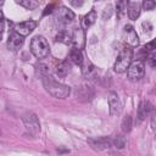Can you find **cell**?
<instances>
[{
    "mask_svg": "<svg viewBox=\"0 0 156 156\" xmlns=\"http://www.w3.org/2000/svg\"><path fill=\"white\" fill-rule=\"evenodd\" d=\"M151 105L147 102V101H143L140 102L139 105V108H138V121L141 122L143 119H145V117L149 115V112L151 111Z\"/></svg>",
    "mask_w": 156,
    "mask_h": 156,
    "instance_id": "7c38bea8",
    "label": "cell"
},
{
    "mask_svg": "<svg viewBox=\"0 0 156 156\" xmlns=\"http://www.w3.org/2000/svg\"><path fill=\"white\" fill-rule=\"evenodd\" d=\"M4 4V0H0V5H2Z\"/></svg>",
    "mask_w": 156,
    "mask_h": 156,
    "instance_id": "83f0119b",
    "label": "cell"
},
{
    "mask_svg": "<svg viewBox=\"0 0 156 156\" xmlns=\"http://www.w3.org/2000/svg\"><path fill=\"white\" fill-rule=\"evenodd\" d=\"M51 9H52V5H51V6H48V7H46V11H45V13H48V12H51Z\"/></svg>",
    "mask_w": 156,
    "mask_h": 156,
    "instance_id": "484cf974",
    "label": "cell"
},
{
    "mask_svg": "<svg viewBox=\"0 0 156 156\" xmlns=\"http://www.w3.org/2000/svg\"><path fill=\"white\" fill-rule=\"evenodd\" d=\"M16 2L27 10H34L38 7V0H16Z\"/></svg>",
    "mask_w": 156,
    "mask_h": 156,
    "instance_id": "e0dca14e",
    "label": "cell"
},
{
    "mask_svg": "<svg viewBox=\"0 0 156 156\" xmlns=\"http://www.w3.org/2000/svg\"><path fill=\"white\" fill-rule=\"evenodd\" d=\"M37 23L34 21H24V22H21V23H17L15 26V32L21 34L22 37H26L28 35L29 33L33 32V29L35 28Z\"/></svg>",
    "mask_w": 156,
    "mask_h": 156,
    "instance_id": "8992f818",
    "label": "cell"
},
{
    "mask_svg": "<svg viewBox=\"0 0 156 156\" xmlns=\"http://www.w3.org/2000/svg\"><path fill=\"white\" fill-rule=\"evenodd\" d=\"M140 15V6L136 2H132L128 6V17L130 20H136Z\"/></svg>",
    "mask_w": 156,
    "mask_h": 156,
    "instance_id": "2e32d148",
    "label": "cell"
},
{
    "mask_svg": "<svg viewBox=\"0 0 156 156\" xmlns=\"http://www.w3.org/2000/svg\"><path fill=\"white\" fill-rule=\"evenodd\" d=\"M121 127H122V130H123L124 133L130 132V129H132V117H130L129 115H127V116L122 119Z\"/></svg>",
    "mask_w": 156,
    "mask_h": 156,
    "instance_id": "ac0fdd59",
    "label": "cell"
},
{
    "mask_svg": "<svg viewBox=\"0 0 156 156\" xmlns=\"http://www.w3.org/2000/svg\"><path fill=\"white\" fill-rule=\"evenodd\" d=\"M123 33H124V37H126V40H127V43H128V44H130V45H133V46L138 45V43H139L138 34H136L135 29H134L132 26L127 24V26L124 27Z\"/></svg>",
    "mask_w": 156,
    "mask_h": 156,
    "instance_id": "8fae6325",
    "label": "cell"
},
{
    "mask_svg": "<svg viewBox=\"0 0 156 156\" xmlns=\"http://www.w3.org/2000/svg\"><path fill=\"white\" fill-rule=\"evenodd\" d=\"M2 30H4V21L0 22V33H2Z\"/></svg>",
    "mask_w": 156,
    "mask_h": 156,
    "instance_id": "d4e9b609",
    "label": "cell"
},
{
    "mask_svg": "<svg viewBox=\"0 0 156 156\" xmlns=\"http://www.w3.org/2000/svg\"><path fill=\"white\" fill-rule=\"evenodd\" d=\"M69 69H71V67H69L68 62H67V61H62V62H60V63L56 66V74H57L58 77L63 78V77H66V76L68 74Z\"/></svg>",
    "mask_w": 156,
    "mask_h": 156,
    "instance_id": "9a60e30c",
    "label": "cell"
},
{
    "mask_svg": "<svg viewBox=\"0 0 156 156\" xmlns=\"http://www.w3.org/2000/svg\"><path fill=\"white\" fill-rule=\"evenodd\" d=\"M113 144H115L116 147L123 149V147L126 146V139H124V136H123V135H117V136L115 138V140H113Z\"/></svg>",
    "mask_w": 156,
    "mask_h": 156,
    "instance_id": "44dd1931",
    "label": "cell"
},
{
    "mask_svg": "<svg viewBox=\"0 0 156 156\" xmlns=\"http://www.w3.org/2000/svg\"><path fill=\"white\" fill-rule=\"evenodd\" d=\"M43 85L45 88V90L52 95L54 98L57 99H65L71 93V88L68 85H65L62 83H58L57 80H55L54 78H51L50 76H45L41 78Z\"/></svg>",
    "mask_w": 156,
    "mask_h": 156,
    "instance_id": "6da1fadb",
    "label": "cell"
},
{
    "mask_svg": "<svg viewBox=\"0 0 156 156\" xmlns=\"http://www.w3.org/2000/svg\"><path fill=\"white\" fill-rule=\"evenodd\" d=\"M128 2H129V0H117L116 10H117V13H118L119 16H122V15H123V12L127 10Z\"/></svg>",
    "mask_w": 156,
    "mask_h": 156,
    "instance_id": "d6986e66",
    "label": "cell"
},
{
    "mask_svg": "<svg viewBox=\"0 0 156 156\" xmlns=\"http://www.w3.org/2000/svg\"><path fill=\"white\" fill-rule=\"evenodd\" d=\"M130 61H132V50L130 49H124L119 54V56L117 57V61L115 63V71L117 73L126 72L128 66L130 65Z\"/></svg>",
    "mask_w": 156,
    "mask_h": 156,
    "instance_id": "277c9868",
    "label": "cell"
},
{
    "mask_svg": "<svg viewBox=\"0 0 156 156\" xmlns=\"http://www.w3.org/2000/svg\"><path fill=\"white\" fill-rule=\"evenodd\" d=\"M23 43H24L23 37H22L21 34H18V33L13 32V33H11L10 37H9L7 48H9L10 50H12V51H16V50H18V49L23 45Z\"/></svg>",
    "mask_w": 156,
    "mask_h": 156,
    "instance_id": "9c48e42d",
    "label": "cell"
},
{
    "mask_svg": "<svg viewBox=\"0 0 156 156\" xmlns=\"http://www.w3.org/2000/svg\"><path fill=\"white\" fill-rule=\"evenodd\" d=\"M143 7L146 11H151L155 9V0H143Z\"/></svg>",
    "mask_w": 156,
    "mask_h": 156,
    "instance_id": "7402d4cb",
    "label": "cell"
},
{
    "mask_svg": "<svg viewBox=\"0 0 156 156\" xmlns=\"http://www.w3.org/2000/svg\"><path fill=\"white\" fill-rule=\"evenodd\" d=\"M127 74H128V78L130 80H139L140 78H143L144 76V72H145V66H144V62L143 60H136L134 62H132L128 68H127Z\"/></svg>",
    "mask_w": 156,
    "mask_h": 156,
    "instance_id": "5b68a950",
    "label": "cell"
},
{
    "mask_svg": "<svg viewBox=\"0 0 156 156\" xmlns=\"http://www.w3.org/2000/svg\"><path fill=\"white\" fill-rule=\"evenodd\" d=\"M1 38H2V35H1V33H0V41H1Z\"/></svg>",
    "mask_w": 156,
    "mask_h": 156,
    "instance_id": "f1b7e54d",
    "label": "cell"
},
{
    "mask_svg": "<svg viewBox=\"0 0 156 156\" xmlns=\"http://www.w3.org/2000/svg\"><path fill=\"white\" fill-rule=\"evenodd\" d=\"M149 62H150L151 67H155V55L150 56V58H149Z\"/></svg>",
    "mask_w": 156,
    "mask_h": 156,
    "instance_id": "cb8c5ba5",
    "label": "cell"
},
{
    "mask_svg": "<svg viewBox=\"0 0 156 156\" xmlns=\"http://www.w3.org/2000/svg\"><path fill=\"white\" fill-rule=\"evenodd\" d=\"M96 1H99V0H96Z\"/></svg>",
    "mask_w": 156,
    "mask_h": 156,
    "instance_id": "f546056e",
    "label": "cell"
},
{
    "mask_svg": "<svg viewBox=\"0 0 156 156\" xmlns=\"http://www.w3.org/2000/svg\"><path fill=\"white\" fill-rule=\"evenodd\" d=\"M69 58L72 60L73 63H76V65H82V62H83V54H82L80 49L73 48V49L71 50V52H69Z\"/></svg>",
    "mask_w": 156,
    "mask_h": 156,
    "instance_id": "5bb4252c",
    "label": "cell"
},
{
    "mask_svg": "<svg viewBox=\"0 0 156 156\" xmlns=\"http://www.w3.org/2000/svg\"><path fill=\"white\" fill-rule=\"evenodd\" d=\"M96 17H98V15H96V11L95 10H91L90 12H88L84 17H83V20H82V27L83 28H89L91 24H94L95 23V21H96Z\"/></svg>",
    "mask_w": 156,
    "mask_h": 156,
    "instance_id": "4fadbf2b",
    "label": "cell"
},
{
    "mask_svg": "<svg viewBox=\"0 0 156 156\" xmlns=\"http://www.w3.org/2000/svg\"><path fill=\"white\" fill-rule=\"evenodd\" d=\"M22 121H23V124L29 134L37 135L40 133V122L38 119L37 115H34L33 112H27L23 115Z\"/></svg>",
    "mask_w": 156,
    "mask_h": 156,
    "instance_id": "3957f363",
    "label": "cell"
},
{
    "mask_svg": "<svg viewBox=\"0 0 156 156\" xmlns=\"http://www.w3.org/2000/svg\"><path fill=\"white\" fill-rule=\"evenodd\" d=\"M88 143L90 144V146L94 149V150H98V151H101V150H106L111 146L112 141L107 138H99V139H89Z\"/></svg>",
    "mask_w": 156,
    "mask_h": 156,
    "instance_id": "30bf717a",
    "label": "cell"
},
{
    "mask_svg": "<svg viewBox=\"0 0 156 156\" xmlns=\"http://www.w3.org/2000/svg\"><path fill=\"white\" fill-rule=\"evenodd\" d=\"M73 18H74V13H73V11H71L69 9H67V7H65V6L57 9V11H56V20H57L58 22L66 24V23H69Z\"/></svg>",
    "mask_w": 156,
    "mask_h": 156,
    "instance_id": "ba28073f",
    "label": "cell"
},
{
    "mask_svg": "<svg viewBox=\"0 0 156 156\" xmlns=\"http://www.w3.org/2000/svg\"><path fill=\"white\" fill-rule=\"evenodd\" d=\"M37 72H38V74L41 78L45 77V76H49V67H48V65H45V63H38L37 65Z\"/></svg>",
    "mask_w": 156,
    "mask_h": 156,
    "instance_id": "ffe728a7",
    "label": "cell"
},
{
    "mask_svg": "<svg viewBox=\"0 0 156 156\" xmlns=\"http://www.w3.org/2000/svg\"><path fill=\"white\" fill-rule=\"evenodd\" d=\"M107 100H108V106H110V113H111L112 116L118 115V113L121 112V108H122V105H121V101H119L118 95H117L116 93L111 91V93L108 94Z\"/></svg>",
    "mask_w": 156,
    "mask_h": 156,
    "instance_id": "52a82bcc",
    "label": "cell"
},
{
    "mask_svg": "<svg viewBox=\"0 0 156 156\" xmlns=\"http://www.w3.org/2000/svg\"><path fill=\"white\" fill-rule=\"evenodd\" d=\"M30 52L37 58H44L49 54V44L41 35H35L30 41Z\"/></svg>",
    "mask_w": 156,
    "mask_h": 156,
    "instance_id": "7a4b0ae2",
    "label": "cell"
},
{
    "mask_svg": "<svg viewBox=\"0 0 156 156\" xmlns=\"http://www.w3.org/2000/svg\"><path fill=\"white\" fill-rule=\"evenodd\" d=\"M2 18H4V16H2V12H1V11H0V22H1V21H2Z\"/></svg>",
    "mask_w": 156,
    "mask_h": 156,
    "instance_id": "4316f807",
    "label": "cell"
},
{
    "mask_svg": "<svg viewBox=\"0 0 156 156\" xmlns=\"http://www.w3.org/2000/svg\"><path fill=\"white\" fill-rule=\"evenodd\" d=\"M85 0H69V4L74 7H80L83 4H84Z\"/></svg>",
    "mask_w": 156,
    "mask_h": 156,
    "instance_id": "603a6c76",
    "label": "cell"
}]
</instances>
